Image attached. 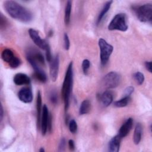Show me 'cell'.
<instances>
[{
    "label": "cell",
    "instance_id": "obj_1",
    "mask_svg": "<svg viewBox=\"0 0 152 152\" xmlns=\"http://www.w3.org/2000/svg\"><path fill=\"white\" fill-rule=\"evenodd\" d=\"M4 7L12 18L23 23H29L33 18V13L27 8L14 1H6Z\"/></svg>",
    "mask_w": 152,
    "mask_h": 152
},
{
    "label": "cell",
    "instance_id": "obj_2",
    "mask_svg": "<svg viewBox=\"0 0 152 152\" xmlns=\"http://www.w3.org/2000/svg\"><path fill=\"white\" fill-rule=\"evenodd\" d=\"M73 85V64L71 62L66 69L64 80L62 83L61 94L64 103V109L66 112L69 106V100Z\"/></svg>",
    "mask_w": 152,
    "mask_h": 152
},
{
    "label": "cell",
    "instance_id": "obj_3",
    "mask_svg": "<svg viewBox=\"0 0 152 152\" xmlns=\"http://www.w3.org/2000/svg\"><path fill=\"white\" fill-rule=\"evenodd\" d=\"M28 34L34 44L45 51L46 59L49 62H50L52 59V56L51 55L50 46L48 43L40 36L37 31L33 28H30L28 30Z\"/></svg>",
    "mask_w": 152,
    "mask_h": 152
},
{
    "label": "cell",
    "instance_id": "obj_4",
    "mask_svg": "<svg viewBox=\"0 0 152 152\" xmlns=\"http://www.w3.org/2000/svg\"><path fill=\"white\" fill-rule=\"evenodd\" d=\"M138 20L142 23H151L152 20V4L148 3L132 8Z\"/></svg>",
    "mask_w": 152,
    "mask_h": 152
},
{
    "label": "cell",
    "instance_id": "obj_5",
    "mask_svg": "<svg viewBox=\"0 0 152 152\" xmlns=\"http://www.w3.org/2000/svg\"><path fill=\"white\" fill-rule=\"evenodd\" d=\"M107 28L111 31L118 30L126 31L128 28L126 14L124 13H118L116 14L109 23Z\"/></svg>",
    "mask_w": 152,
    "mask_h": 152
},
{
    "label": "cell",
    "instance_id": "obj_6",
    "mask_svg": "<svg viewBox=\"0 0 152 152\" xmlns=\"http://www.w3.org/2000/svg\"><path fill=\"white\" fill-rule=\"evenodd\" d=\"M98 45L100 49L101 65L104 66L107 63L109 59L113 50V47L102 38L99 39Z\"/></svg>",
    "mask_w": 152,
    "mask_h": 152
},
{
    "label": "cell",
    "instance_id": "obj_7",
    "mask_svg": "<svg viewBox=\"0 0 152 152\" xmlns=\"http://www.w3.org/2000/svg\"><path fill=\"white\" fill-rule=\"evenodd\" d=\"M1 58L12 68H16L21 64L20 59L11 49L8 48L4 49L2 50L1 53Z\"/></svg>",
    "mask_w": 152,
    "mask_h": 152
},
{
    "label": "cell",
    "instance_id": "obj_8",
    "mask_svg": "<svg viewBox=\"0 0 152 152\" xmlns=\"http://www.w3.org/2000/svg\"><path fill=\"white\" fill-rule=\"evenodd\" d=\"M51 126V116L49 114L48 107L46 104H44L42 109L40 126L43 135H45L48 131H50Z\"/></svg>",
    "mask_w": 152,
    "mask_h": 152
},
{
    "label": "cell",
    "instance_id": "obj_9",
    "mask_svg": "<svg viewBox=\"0 0 152 152\" xmlns=\"http://www.w3.org/2000/svg\"><path fill=\"white\" fill-rule=\"evenodd\" d=\"M121 81L120 75L115 71L106 74L103 78V84L107 88H114L118 87Z\"/></svg>",
    "mask_w": 152,
    "mask_h": 152
},
{
    "label": "cell",
    "instance_id": "obj_10",
    "mask_svg": "<svg viewBox=\"0 0 152 152\" xmlns=\"http://www.w3.org/2000/svg\"><path fill=\"white\" fill-rule=\"evenodd\" d=\"M50 63V75L53 81H55L57 79L59 68V55H56L52 58Z\"/></svg>",
    "mask_w": 152,
    "mask_h": 152
},
{
    "label": "cell",
    "instance_id": "obj_11",
    "mask_svg": "<svg viewBox=\"0 0 152 152\" xmlns=\"http://www.w3.org/2000/svg\"><path fill=\"white\" fill-rule=\"evenodd\" d=\"M18 97L19 100L23 103H31L33 99V95L31 88L28 87H24L20 89L18 93Z\"/></svg>",
    "mask_w": 152,
    "mask_h": 152
},
{
    "label": "cell",
    "instance_id": "obj_12",
    "mask_svg": "<svg viewBox=\"0 0 152 152\" xmlns=\"http://www.w3.org/2000/svg\"><path fill=\"white\" fill-rule=\"evenodd\" d=\"M26 56H28L34 61L37 64L45 65V58L42 53L34 49H29L26 52Z\"/></svg>",
    "mask_w": 152,
    "mask_h": 152
},
{
    "label": "cell",
    "instance_id": "obj_13",
    "mask_svg": "<svg viewBox=\"0 0 152 152\" xmlns=\"http://www.w3.org/2000/svg\"><path fill=\"white\" fill-rule=\"evenodd\" d=\"M133 125V119L129 118L120 127L118 131V136L121 138L125 137L130 132Z\"/></svg>",
    "mask_w": 152,
    "mask_h": 152
},
{
    "label": "cell",
    "instance_id": "obj_14",
    "mask_svg": "<svg viewBox=\"0 0 152 152\" xmlns=\"http://www.w3.org/2000/svg\"><path fill=\"white\" fill-rule=\"evenodd\" d=\"M13 81L17 86L28 85L31 82L30 78L24 73H17L13 78Z\"/></svg>",
    "mask_w": 152,
    "mask_h": 152
},
{
    "label": "cell",
    "instance_id": "obj_15",
    "mask_svg": "<svg viewBox=\"0 0 152 152\" xmlns=\"http://www.w3.org/2000/svg\"><path fill=\"white\" fill-rule=\"evenodd\" d=\"M99 99L104 107H107L112 103L113 96L111 91L106 90L104 91L102 94L99 95Z\"/></svg>",
    "mask_w": 152,
    "mask_h": 152
},
{
    "label": "cell",
    "instance_id": "obj_16",
    "mask_svg": "<svg viewBox=\"0 0 152 152\" xmlns=\"http://www.w3.org/2000/svg\"><path fill=\"white\" fill-rule=\"evenodd\" d=\"M121 138L118 135H115L110 140L109 142V151L111 152H118L119 150Z\"/></svg>",
    "mask_w": 152,
    "mask_h": 152
},
{
    "label": "cell",
    "instance_id": "obj_17",
    "mask_svg": "<svg viewBox=\"0 0 152 152\" xmlns=\"http://www.w3.org/2000/svg\"><path fill=\"white\" fill-rule=\"evenodd\" d=\"M41 112H42V96L40 91H39L37 94L36 98V116L37 127L39 128L40 126L41 120Z\"/></svg>",
    "mask_w": 152,
    "mask_h": 152
},
{
    "label": "cell",
    "instance_id": "obj_18",
    "mask_svg": "<svg viewBox=\"0 0 152 152\" xmlns=\"http://www.w3.org/2000/svg\"><path fill=\"white\" fill-rule=\"evenodd\" d=\"M142 127L140 123H137L135 125L134 132V142L135 144H138L141 140Z\"/></svg>",
    "mask_w": 152,
    "mask_h": 152
},
{
    "label": "cell",
    "instance_id": "obj_19",
    "mask_svg": "<svg viewBox=\"0 0 152 152\" xmlns=\"http://www.w3.org/2000/svg\"><path fill=\"white\" fill-rule=\"evenodd\" d=\"M112 3H113L112 1H109L106 2L104 4L103 7L102 8L101 11L100 12V13H99V14L98 15V17H97V21H96L97 24H99L100 23V22L102 20V19L103 18L104 16L106 14V13L110 10Z\"/></svg>",
    "mask_w": 152,
    "mask_h": 152
},
{
    "label": "cell",
    "instance_id": "obj_20",
    "mask_svg": "<svg viewBox=\"0 0 152 152\" xmlns=\"http://www.w3.org/2000/svg\"><path fill=\"white\" fill-rule=\"evenodd\" d=\"M71 8H72V2L71 1H68L66 3V5L65 7V13H64V22L66 25H68L70 22Z\"/></svg>",
    "mask_w": 152,
    "mask_h": 152
},
{
    "label": "cell",
    "instance_id": "obj_21",
    "mask_svg": "<svg viewBox=\"0 0 152 152\" xmlns=\"http://www.w3.org/2000/svg\"><path fill=\"white\" fill-rule=\"evenodd\" d=\"M90 108H91L90 102L87 99L84 100L81 102V103L80 106V108H79L80 115H83L88 113L89 112V111L90 110Z\"/></svg>",
    "mask_w": 152,
    "mask_h": 152
},
{
    "label": "cell",
    "instance_id": "obj_22",
    "mask_svg": "<svg viewBox=\"0 0 152 152\" xmlns=\"http://www.w3.org/2000/svg\"><path fill=\"white\" fill-rule=\"evenodd\" d=\"M131 100L130 96H124L121 99L114 102V105L117 107H124L128 104Z\"/></svg>",
    "mask_w": 152,
    "mask_h": 152
},
{
    "label": "cell",
    "instance_id": "obj_23",
    "mask_svg": "<svg viewBox=\"0 0 152 152\" xmlns=\"http://www.w3.org/2000/svg\"><path fill=\"white\" fill-rule=\"evenodd\" d=\"M133 77H134V80L136 81L138 85H141L144 81V80H145L144 75L141 72L137 71V72H135L133 75Z\"/></svg>",
    "mask_w": 152,
    "mask_h": 152
},
{
    "label": "cell",
    "instance_id": "obj_24",
    "mask_svg": "<svg viewBox=\"0 0 152 152\" xmlns=\"http://www.w3.org/2000/svg\"><path fill=\"white\" fill-rule=\"evenodd\" d=\"M90 66V62L88 59H84L82 62V69L84 75H87L88 72V69Z\"/></svg>",
    "mask_w": 152,
    "mask_h": 152
},
{
    "label": "cell",
    "instance_id": "obj_25",
    "mask_svg": "<svg viewBox=\"0 0 152 152\" xmlns=\"http://www.w3.org/2000/svg\"><path fill=\"white\" fill-rule=\"evenodd\" d=\"M69 131L72 133V134H75L77 131V124L76 122V121L74 119H71L69 121Z\"/></svg>",
    "mask_w": 152,
    "mask_h": 152
},
{
    "label": "cell",
    "instance_id": "obj_26",
    "mask_svg": "<svg viewBox=\"0 0 152 152\" xmlns=\"http://www.w3.org/2000/svg\"><path fill=\"white\" fill-rule=\"evenodd\" d=\"M64 48L65 50H68L70 47V41L69 37L66 33H65L64 35Z\"/></svg>",
    "mask_w": 152,
    "mask_h": 152
},
{
    "label": "cell",
    "instance_id": "obj_27",
    "mask_svg": "<svg viewBox=\"0 0 152 152\" xmlns=\"http://www.w3.org/2000/svg\"><path fill=\"white\" fill-rule=\"evenodd\" d=\"M49 99L52 103L53 104H56L58 102V96L55 91H52L50 93L49 96Z\"/></svg>",
    "mask_w": 152,
    "mask_h": 152
},
{
    "label": "cell",
    "instance_id": "obj_28",
    "mask_svg": "<svg viewBox=\"0 0 152 152\" xmlns=\"http://www.w3.org/2000/svg\"><path fill=\"white\" fill-rule=\"evenodd\" d=\"M8 24L7 19L2 15V14H1V29H3L4 28H6Z\"/></svg>",
    "mask_w": 152,
    "mask_h": 152
},
{
    "label": "cell",
    "instance_id": "obj_29",
    "mask_svg": "<svg viewBox=\"0 0 152 152\" xmlns=\"http://www.w3.org/2000/svg\"><path fill=\"white\" fill-rule=\"evenodd\" d=\"M134 88L132 86L127 87L124 90V96H130L131 94L134 92Z\"/></svg>",
    "mask_w": 152,
    "mask_h": 152
},
{
    "label": "cell",
    "instance_id": "obj_30",
    "mask_svg": "<svg viewBox=\"0 0 152 152\" xmlns=\"http://www.w3.org/2000/svg\"><path fill=\"white\" fill-rule=\"evenodd\" d=\"M65 144H66V141H65V138H62L61 140V141L59 144V147H58L59 151H62L64 150V148L65 147Z\"/></svg>",
    "mask_w": 152,
    "mask_h": 152
},
{
    "label": "cell",
    "instance_id": "obj_31",
    "mask_svg": "<svg viewBox=\"0 0 152 152\" xmlns=\"http://www.w3.org/2000/svg\"><path fill=\"white\" fill-rule=\"evenodd\" d=\"M144 65H145V66L146 69H147L150 72H152L151 61H145Z\"/></svg>",
    "mask_w": 152,
    "mask_h": 152
},
{
    "label": "cell",
    "instance_id": "obj_32",
    "mask_svg": "<svg viewBox=\"0 0 152 152\" xmlns=\"http://www.w3.org/2000/svg\"><path fill=\"white\" fill-rule=\"evenodd\" d=\"M68 146L69 148L71 150H74L75 149V142L74 141V140H69L68 141Z\"/></svg>",
    "mask_w": 152,
    "mask_h": 152
},
{
    "label": "cell",
    "instance_id": "obj_33",
    "mask_svg": "<svg viewBox=\"0 0 152 152\" xmlns=\"http://www.w3.org/2000/svg\"><path fill=\"white\" fill-rule=\"evenodd\" d=\"M3 116H4V110H3L2 105L1 104V109H0V119H1V122L2 121Z\"/></svg>",
    "mask_w": 152,
    "mask_h": 152
},
{
    "label": "cell",
    "instance_id": "obj_34",
    "mask_svg": "<svg viewBox=\"0 0 152 152\" xmlns=\"http://www.w3.org/2000/svg\"><path fill=\"white\" fill-rule=\"evenodd\" d=\"M45 149L43 148V147H42V148H40V149H39V151L40 152H45Z\"/></svg>",
    "mask_w": 152,
    "mask_h": 152
}]
</instances>
